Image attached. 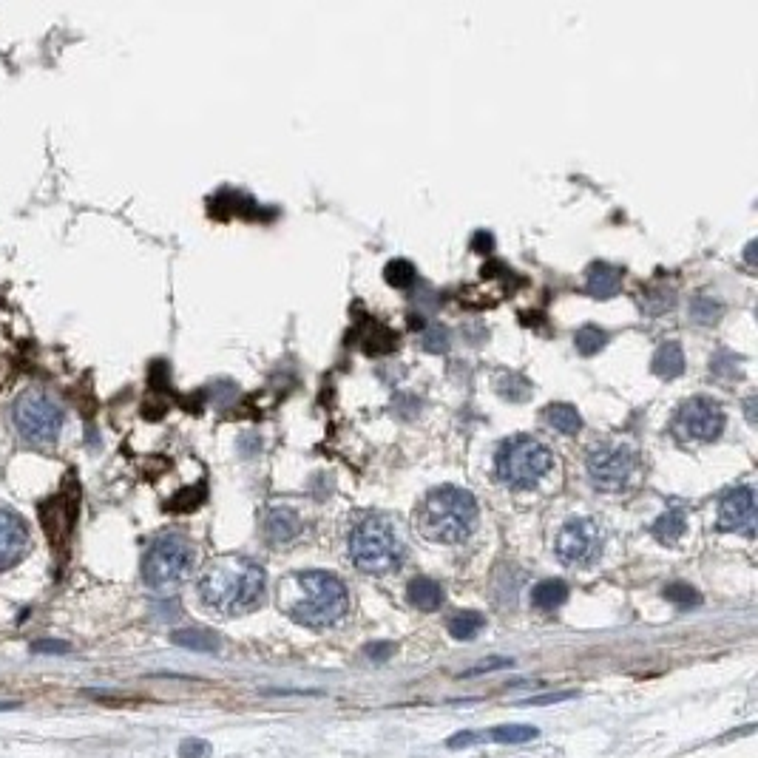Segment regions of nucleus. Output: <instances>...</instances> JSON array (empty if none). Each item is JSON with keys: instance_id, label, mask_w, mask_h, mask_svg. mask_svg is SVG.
<instances>
[{"instance_id": "f257e3e1", "label": "nucleus", "mask_w": 758, "mask_h": 758, "mask_svg": "<svg viewBox=\"0 0 758 758\" xmlns=\"http://www.w3.org/2000/svg\"><path fill=\"white\" fill-rule=\"evenodd\" d=\"M279 611L304 628H330L347 617L350 594L327 571H293L279 582Z\"/></svg>"}, {"instance_id": "f03ea898", "label": "nucleus", "mask_w": 758, "mask_h": 758, "mask_svg": "<svg viewBox=\"0 0 758 758\" xmlns=\"http://www.w3.org/2000/svg\"><path fill=\"white\" fill-rule=\"evenodd\" d=\"M265 568L247 557H216L199 577V597L219 617H242L265 600Z\"/></svg>"}, {"instance_id": "7ed1b4c3", "label": "nucleus", "mask_w": 758, "mask_h": 758, "mask_svg": "<svg viewBox=\"0 0 758 758\" xmlns=\"http://www.w3.org/2000/svg\"><path fill=\"white\" fill-rule=\"evenodd\" d=\"M480 520V509L472 492L458 486H438L418 503L415 529L432 543H463L472 537Z\"/></svg>"}, {"instance_id": "20e7f679", "label": "nucleus", "mask_w": 758, "mask_h": 758, "mask_svg": "<svg viewBox=\"0 0 758 758\" xmlns=\"http://www.w3.org/2000/svg\"><path fill=\"white\" fill-rule=\"evenodd\" d=\"M9 426L32 449H52L66 426V406L52 389H23L9 406Z\"/></svg>"}, {"instance_id": "39448f33", "label": "nucleus", "mask_w": 758, "mask_h": 758, "mask_svg": "<svg viewBox=\"0 0 758 758\" xmlns=\"http://www.w3.org/2000/svg\"><path fill=\"white\" fill-rule=\"evenodd\" d=\"M347 554L358 571L372 574V577H384L404 565L406 546L387 517L367 514L350 529Z\"/></svg>"}, {"instance_id": "423d86ee", "label": "nucleus", "mask_w": 758, "mask_h": 758, "mask_svg": "<svg viewBox=\"0 0 758 758\" xmlns=\"http://www.w3.org/2000/svg\"><path fill=\"white\" fill-rule=\"evenodd\" d=\"M554 455L546 443L531 438V435H512L497 446L494 455V477L506 489L523 492L537 486L551 472Z\"/></svg>"}, {"instance_id": "0eeeda50", "label": "nucleus", "mask_w": 758, "mask_h": 758, "mask_svg": "<svg viewBox=\"0 0 758 758\" xmlns=\"http://www.w3.org/2000/svg\"><path fill=\"white\" fill-rule=\"evenodd\" d=\"M196 548L182 534H162L142 557V580L154 591H171L194 574Z\"/></svg>"}, {"instance_id": "6e6552de", "label": "nucleus", "mask_w": 758, "mask_h": 758, "mask_svg": "<svg viewBox=\"0 0 758 758\" xmlns=\"http://www.w3.org/2000/svg\"><path fill=\"white\" fill-rule=\"evenodd\" d=\"M585 469H588V477L594 486H600L605 492H617L634 480L636 469H639V455L628 443L602 441L588 452Z\"/></svg>"}, {"instance_id": "1a4fd4ad", "label": "nucleus", "mask_w": 758, "mask_h": 758, "mask_svg": "<svg viewBox=\"0 0 758 758\" xmlns=\"http://www.w3.org/2000/svg\"><path fill=\"white\" fill-rule=\"evenodd\" d=\"M602 543H605V534H602L597 520L574 517L557 534L554 551H557L560 563L571 565V568H585V565H594L600 560Z\"/></svg>"}, {"instance_id": "9d476101", "label": "nucleus", "mask_w": 758, "mask_h": 758, "mask_svg": "<svg viewBox=\"0 0 758 758\" xmlns=\"http://www.w3.org/2000/svg\"><path fill=\"white\" fill-rule=\"evenodd\" d=\"M676 429L690 441H716L724 432V409L713 398H690L676 415Z\"/></svg>"}, {"instance_id": "9b49d317", "label": "nucleus", "mask_w": 758, "mask_h": 758, "mask_svg": "<svg viewBox=\"0 0 758 758\" xmlns=\"http://www.w3.org/2000/svg\"><path fill=\"white\" fill-rule=\"evenodd\" d=\"M32 537H29V526L15 509L0 506V574L15 568V565L29 554Z\"/></svg>"}, {"instance_id": "f8f14e48", "label": "nucleus", "mask_w": 758, "mask_h": 758, "mask_svg": "<svg viewBox=\"0 0 758 758\" xmlns=\"http://www.w3.org/2000/svg\"><path fill=\"white\" fill-rule=\"evenodd\" d=\"M719 529L739 531L753 537L756 534V492L753 486H741L736 492L724 494L719 503Z\"/></svg>"}, {"instance_id": "ddd939ff", "label": "nucleus", "mask_w": 758, "mask_h": 758, "mask_svg": "<svg viewBox=\"0 0 758 758\" xmlns=\"http://www.w3.org/2000/svg\"><path fill=\"white\" fill-rule=\"evenodd\" d=\"M299 531V514L290 512V509H273V512L265 517V537L273 546H284V543L296 540Z\"/></svg>"}, {"instance_id": "4468645a", "label": "nucleus", "mask_w": 758, "mask_h": 758, "mask_svg": "<svg viewBox=\"0 0 758 758\" xmlns=\"http://www.w3.org/2000/svg\"><path fill=\"white\" fill-rule=\"evenodd\" d=\"M619 284H622V276H619L617 267L605 265V262H597V265L588 267L585 290H588L594 299H611V296H617Z\"/></svg>"}, {"instance_id": "2eb2a0df", "label": "nucleus", "mask_w": 758, "mask_h": 758, "mask_svg": "<svg viewBox=\"0 0 758 758\" xmlns=\"http://www.w3.org/2000/svg\"><path fill=\"white\" fill-rule=\"evenodd\" d=\"M406 597L409 602L418 608V611H438L443 605V588L435 580H429V577H415V580L409 582V588H406Z\"/></svg>"}, {"instance_id": "dca6fc26", "label": "nucleus", "mask_w": 758, "mask_h": 758, "mask_svg": "<svg viewBox=\"0 0 758 758\" xmlns=\"http://www.w3.org/2000/svg\"><path fill=\"white\" fill-rule=\"evenodd\" d=\"M685 370V355H682V347L676 344V341H668V344H662L656 355H653V372L659 375V378H676V375H682Z\"/></svg>"}, {"instance_id": "f3484780", "label": "nucleus", "mask_w": 758, "mask_h": 758, "mask_svg": "<svg viewBox=\"0 0 758 758\" xmlns=\"http://www.w3.org/2000/svg\"><path fill=\"white\" fill-rule=\"evenodd\" d=\"M568 597V585L563 580H543L531 591V605L540 611H554L560 608Z\"/></svg>"}, {"instance_id": "a211bd4d", "label": "nucleus", "mask_w": 758, "mask_h": 758, "mask_svg": "<svg viewBox=\"0 0 758 758\" xmlns=\"http://www.w3.org/2000/svg\"><path fill=\"white\" fill-rule=\"evenodd\" d=\"M540 736L537 727L531 724H500L492 730H483V741H500V744H523Z\"/></svg>"}, {"instance_id": "6ab92c4d", "label": "nucleus", "mask_w": 758, "mask_h": 758, "mask_svg": "<svg viewBox=\"0 0 758 758\" xmlns=\"http://www.w3.org/2000/svg\"><path fill=\"white\" fill-rule=\"evenodd\" d=\"M653 537L659 540V543H665V546H673L682 534H685V514L679 512V509H668V512L662 514L656 523H653Z\"/></svg>"}, {"instance_id": "aec40b11", "label": "nucleus", "mask_w": 758, "mask_h": 758, "mask_svg": "<svg viewBox=\"0 0 758 758\" xmlns=\"http://www.w3.org/2000/svg\"><path fill=\"white\" fill-rule=\"evenodd\" d=\"M546 421L563 435H577L582 426L580 412L571 404H551L546 412Z\"/></svg>"}, {"instance_id": "412c9836", "label": "nucleus", "mask_w": 758, "mask_h": 758, "mask_svg": "<svg viewBox=\"0 0 758 758\" xmlns=\"http://www.w3.org/2000/svg\"><path fill=\"white\" fill-rule=\"evenodd\" d=\"M171 639H174V645H179V648H188V651H202V653L219 651V639H216L211 631L188 628V631H174Z\"/></svg>"}, {"instance_id": "4be33fe9", "label": "nucleus", "mask_w": 758, "mask_h": 758, "mask_svg": "<svg viewBox=\"0 0 758 758\" xmlns=\"http://www.w3.org/2000/svg\"><path fill=\"white\" fill-rule=\"evenodd\" d=\"M483 625H486L483 614L463 611V614H455V617L449 619V634L455 636V639H475L483 631Z\"/></svg>"}, {"instance_id": "5701e85b", "label": "nucleus", "mask_w": 758, "mask_h": 758, "mask_svg": "<svg viewBox=\"0 0 758 758\" xmlns=\"http://www.w3.org/2000/svg\"><path fill=\"white\" fill-rule=\"evenodd\" d=\"M387 282L392 287H412L415 284V267L412 262H406V259H395V262H389L387 265Z\"/></svg>"}, {"instance_id": "b1692460", "label": "nucleus", "mask_w": 758, "mask_h": 758, "mask_svg": "<svg viewBox=\"0 0 758 758\" xmlns=\"http://www.w3.org/2000/svg\"><path fill=\"white\" fill-rule=\"evenodd\" d=\"M574 344L582 355H594L600 353L602 344H605V333L597 330V327H582L580 333L574 335Z\"/></svg>"}, {"instance_id": "393cba45", "label": "nucleus", "mask_w": 758, "mask_h": 758, "mask_svg": "<svg viewBox=\"0 0 758 758\" xmlns=\"http://www.w3.org/2000/svg\"><path fill=\"white\" fill-rule=\"evenodd\" d=\"M690 316L696 318L699 324H710V321H716V318L722 316V307L713 299H707V296H696L693 304H690Z\"/></svg>"}, {"instance_id": "a878e982", "label": "nucleus", "mask_w": 758, "mask_h": 758, "mask_svg": "<svg viewBox=\"0 0 758 758\" xmlns=\"http://www.w3.org/2000/svg\"><path fill=\"white\" fill-rule=\"evenodd\" d=\"M665 597H668L670 602H676V605H682V608L699 605V594H696L690 585H685V582H673V585H668V588H665Z\"/></svg>"}, {"instance_id": "bb28decb", "label": "nucleus", "mask_w": 758, "mask_h": 758, "mask_svg": "<svg viewBox=\"0 0 758 758\" xmlns=\"http://www.w3.org/2000/svg\"><path fill=\"white\" fill-rule=\"evenodd\" d=\"M179 756L182 758H208L211 756V744L205 739H185L179 744Z\"/></svg>"}, {"instance_id": "cd10ccee", "label": "nucleus", "mask_w": 758, "mask_h": 758, "mask_svg": "<svg viewBox=\"0 0 758 758\" xmlns=\"http://www.w3.org/2000/svg\"><path fill=\"white\" fill-rule=\"evenodd\" d=\"M446 347H449V335H446V330H441V327H432V330L424 335V350H429V353H441Z\"/></svg>"}, {"instance_id": "c85d7f7f", "label": "nucleus", "mask_w": 758, "mask_h": 758, "mask_svg": "<svg viewBox=\"0 0 758 758\" xmlns=\"http://www.w3.org/2000/svg\"><path fill=\"white\" fill-rule=\"evenodd\" d=\"M392 653H395L392 642H372V645H367V656H370L372 662H387Z\"/></svg>"}, {"instance_id": "c756f323", "label": "nucleus", "mask_w": 758, "mask_h": 758, "mask_svg": "<svg viewBox=\"0 0 758 758\" xmlns=\"http://www.w3.org/2000/svg\"><path fill=\"white\" fill-rule=\"evenodd\" d=\"M506 665H512V659H489V662H480L477 668L466 670L463 676H477V673H489V670H500V668H506Z\"/></svg>"}, {"instance_id": "7c9ffc66", "label": "nucleus", "mask_w": 758, "mask_h": 758, "mask_svg": "<svg viewBox=\"0 0 758 758\" xmlns=\"http://www.w3.org/2000/svg\"><path fill=\"white\" fill-rule=\"evenodd\" d=\"M568 699H574V693H548V696L529 699L526 705H554V702H568Z\"/></svg>"}, {"instance_id": "2f4dec72", "label": "nucleus", "mask_w": 758, "mask_h": 758, "mask_svg": "<svg viewBox=\"0 0 758 758\" xmlns=\"http://www.w3.org/2000/svg\"><path fill=\"white\" fill-rule=\"evenodd\" d=\"M35 653H66L69 651V645L66 642H54V639H49V642H35V648H32Z\"/></svg>"}, {"instance_id": "473e14b6", "label": "nucleus", "mask_w": 758, "mask_h": 758, "mask_svg": "<svg viewBox=\"0 0 758 758\" xmlns=\"http://www.w3.org/2000/svg\"><path fill=\"white\" fill-rule=\"evenodd\" d=\"M492 245L494 242H492V236H489V233H477L475 245L472 247H475L477 253H489V250H492Z\"/></svg>"}, {"instance_id": "72a5a7b5", "label": "nucleus", "mask_w": 758, "mask_h": 758, "mask_svg": "<svg viewBox=\"0 0 758 758\" xmlns=\"http://www.w3.org/2000/svg\"><path fill=\"white\" fill-rule=\"evenodd\" d=\"M753 250H756V242L747 245V262H750V265H753Z\"/></svg>"}, {"instance_id": "f704fd0d", "label": "nucleus", "mask_w": 758, "mask_h": 758, "mask_svg": "<svg viewBox=\"0 0 758 758\" xmlns=\"http://www.w3.org/2000/svg\"><path fill=\"white\" fill-rule=\"evenodd\" d=\"M12 707H18V702H0V710H12Z\"/></svg>"}]
</instances>
